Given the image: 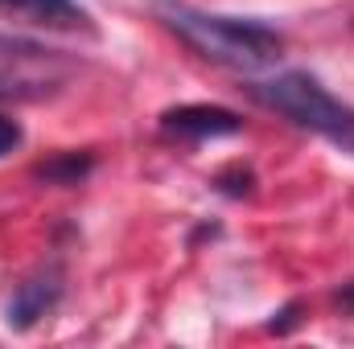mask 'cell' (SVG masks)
<instances>
[{
  "instance_id": "obj_11",
  "label": "cell",
  "mask_w": 354,
  "mask_h": 349,
  "mask_svg": "<svg viewBox=\"0 0 354 349\" xmlns=\"http://www.w3.org/2000/svg\"><path fill=\"white\" fill-rule=\"evenodd\" d=\"M338 304H342V308H354V283L346 292H338Z\"/></svg>"
},
{
  "instance_id": "obj_3",
  "label": "cell",
  "mask_w": 354,
  "mask_h": 349,
  "mask_svg": "<svg viewBox=\"0 0 354 349\" xmlns=\"http://www.w3.org/2000/svg\"><path fill=\"white\" fill-rule=\"evenodd\" d=\"M66 70L58 50L0 37V99H46L66 83Z\"/></svg>"
},
{
  "instance_id": "obj_4",
  "label": "cell",
  "mask_w": 354,
  "mask_h": 349,
  "mask_svg": "<svg viewBox=\"0 0 354 349\" xmlns=\"http://www.w3.org/2000/svg\"><path fill=\"white\" fill-rule=\"evenodd\" d=\"M62 292H66V275H62V267H58V263H50V267L33 271L29 279H21V283H17V292H12V300H8V308H4L8 329L25 333V329H33L37 321H46V317L58 308Z\"/></svg>"
},
{
  "instance_id": "obj_1",
  "label": "cell",
  "mask_w": 354,
  "mask_h": 349,
  "mask_svg": "<svg viewBox=\"0 0 354 349\" xmlns=\"http://www.w3.org/2000/svg\"><path fill=\"white\" fill-rule=\"evenodd\" d=\"M153 12L198 58H206L214 66H227V70H243V74L268 70L284 54V37L276 29L260 25V21L202 12V8L181 4V0H153Z\"/></svg>"
},
{
  "instance_id": "obj_2",
  "label": "cell",
  "mask_w": 354,
  "mask_h": 349,
  "mask_svg": "<svg viewBox=\"0 0 354 349\" xmlns=\"http://www.w3.org/2000/svg\"><path fill=\"white\" fill-rule=\"evenodd\" d=\"M248 94L305 132H317L338 144H354V111L305 70H284L268 83H248Z\"/></svg>"
},
{
  "instance_id": "obj_10",
  "label": "cell",
  "mask_w": 354,
  "mask_h": 349,
  "mask_svg": "<svg viewBox=\"0 0 354 349\" xmlns=\"http://www.w3.org/2000/svg\"><path fill=\"white\" fill-rule=\"evenodd\" d=\"M297 321H301V304H297V300H292V304H284V308H280V312H276V321H272V325H268V329H272V333H288V329H292V325H297Z\"/></svg>"
},
{
  "instance_id": "obj_9",
  "label": "cell",
  "mask_w": 354,
  "mask_h": 349,
  "mask_svg": "<svg viewBox=\"0 0 354 349\" xmlns=\"http://www.w3.org/2000/svg\"><path fill=\"white\" fill-rule=\"evenodd\" d=\"M21 140H25L21 123H17V119H8V115H0V161H4L8 152H17V148H21Z\"/></svg>"
},
{
  "instance_id": "obj_8",
  "label": "cell",
  "mask_w": 354,
  "mask_h": 349,
  "mask_svg": "<svg viewBox=\"0 0 354 349\" xmlns=\"http://www.w3.org/2000/svg\"><path fill=\"white\" fill-rule=\"evenodd\" d=\"M214 185L227 193V197H248L252 193V185H256V177H252V169H227V173H218L214 177Z\"/></svg>"
},
{
  "instance_id": "obj_6",
  "label": "cell",
  "mask_w": 354,
  "mask_h": 349,
  "mask_svg": "<svg viewBox=\"0 0 354 349\" xmlns=\"http://www.w3.org/2000/svg\"><path fill=\"white\" fill-rule=\"evenodd\" d=\"M0 17L58 33H79V29L91 33V17L79 0H0Z\"/></svg>"
},
{
  "instance_id": "obj_7",
  "label": "cell",
  "mask_w": 354,
  "mask_h": 349,
  "mask_svg": "<svg viewBox=\"0 0 354 349\" xmlns=\"http://www.w3.org/2000/svg\"><path fill=\"white\" fill-rule=\"evenodd\" d=\"M91 165H95V161H91L87 152H62V157L37 165L33 177H37V181H50V185H79V181L91 173Z\"/></svg>"
},
{
  "instance_id": "obj_5",
  "label": "cell",
  "mask_w": 354,
  "mask_h": 349,
  "mask_svg": "<svg viewBox=\"0 0 354 349\" xmlns=\"http://www.w3.org/2000/svg\"><path fill=\"white\" fill-rule=\"evenodd\" d=\"M161 132L174 140H218V136L243 132V119L214 103H185V107H169L161 115Z\"/></svg>"
}]
</instances>
